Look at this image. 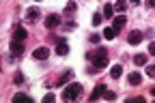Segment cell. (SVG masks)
Returning a JSON list of instances; mask_svg holds the SVG:
<instances>
[{
    "label": "cell",
    "instance_id": "obj_1",
    "mask_svg": "<svg viewBox=\"0 0 155 103\" xmlns=\"http://www.w3.org/2000/svg\"><path fill=\"white\" fill-rule=\"evenodd\" d=\"M86 60H91L93 67L99 71V69H106L108 67V50L99 47V50H93V52H86Z\"/></svg>",
    "mask_w": 155,
    "mask_h": 103
},
{
    "label": "cell",
    "instance_id": "obj_2",
    "mask_svg": "<svg viewBox=\"0 0 155 103\" xmlns=\"http://www.w3.org/2000/svg\"><path fill=\"white\" fill-rule=\"evenodd\" d=\"M80 95H82V84H78V82H73L71 86H67V88L63 90V99H65V101H75Z\"/></svg>",
    "mask_w": 155,
    "mask_h": 103
},
{
    "label": "cell",
    "instance_id": "obj_3",
    "mask_svg": "<svg viewBox=\"0 0 155 103\" xmlns=\"http://www.w3.org/2000/svg\"><path fill=\"white\" fill-rule=\"evenodd\" d=\"M56 54L58 56H67L69 54V43L65 39H56Z\"/></svg>",
    "mask_w": 155,
    "mask_h": 103
},
{
    "label": "cell",
    "instance_id": "obj_4",
    "mask_svg": "<svg viewBox=\"0 0 155 103\" xmlns=\"http://www.w3.org/2000/svg\"><path fill=\"white\" fill-rule=\"evenodd\" d=\"M58 24H61V15H58V13H52V15H48V19H45V28H48V30L56 28Z\"/></svg>",
    "mask_w": 155,
    "mask_h": 103
},
{
    "label": "cell",
    "instance_id": "obj_5",
    "mask_svg": "<svg viewBox=\"0 0 155 103\" xmlns=\"http://www.w3.org/2000/svg\"><path fill=\"white\" fill-rule=\"evenodd\" d=\"M140 41H142V32L140 30H131L129 32V37H127V43L129 45H138Z\"/></svg>",
    "mask_w": 155,
    "mask_h": 103
},
{
    "label": "cell",
    "instance_id": "obj_6",
    "mask_svg": "<svg viewBox=\"0 0 155 103\" xmlns=\"http://www.w3.org/2000/svg\"><path fill=\"white\" fill-rule=\"evenodd\" d=\"M39 17H41V11H39L37 7H32V9H28V11H26V19H28L30 24H35Z\"/></svg>",
    "mask_w": 155,
    "mask_h": 103
},
{
    "label": "cell",
    "instance_id": "obj_7",
    "mask_svg": "<svg viewBox=\"0 0 155 103\" xmlns=\"http://www.w3.org/2000/svg\"><path fill=\"white\" fill-rule=\"evenodd\" d=\"M104 92H106V86H104V84H97V86H95V90L91 92V97H88V99H91V101H97L99 97H104Z\"/></svg>",
    "mask_w": 155,
    "mask_h": 103
},
{
    "label": "cell",
    "instance_id": "obj_8",
    "mask_svg": "<svg viewBox=\"0 0 155 103\" xmlns=\"http://www.w3.org/2000/svg\"><path fill=\"white\" fill-rule=\"evenodd\" d=\"M32 56H35V60H45V58L50 56V50H48V47H37V50L32 52Z\"/></svg>",
    "mask_w": 155,
    "mask_h": 103
},
{
    "label": "cell",
    "instance_id": "obj_9",
    "mask_svg": "<svg viewBox=\"0 0 155 103\" xmlns=\"http://www.w3.org/2000/svg\"><path fill=\"white\" fill-rule=\"evenodd\" d=\"M11 52H13V56H19L24 52V45H22V41H17V39H13L11 41Z\"/></svg>",
    "mask_w": 155,
    "mask_h": 103
},
{
    "label": "cell",
    "instance_id": "obj_10",
    "mask_svg": "<svg viewBox=\"0 0 155 103\" xmlns=\"http://www.w3.org/2000/svg\"><path fill=\"white\" fill-rule=\"evenodd\" d=\"M125 24H127V19H125L123 15H119V17H114V26H112V28L119 32V30H123V28H125Z\"/></svg>",
    "mask_w": 155,
    "mask_h": 103
},
{
    "label": "cell",
    "instance_id": "obj_11",
    "mask_svg": "<svg viewBox=\"0 0 155 103\" xmlns=\"http://www.w3.org/2000/svg\"><path fill=\"white\" fill-rule=\"evenodd\" d=\"M121 75H123V67H121V65H114V67L110 69V77H112V79H119Z\"/></svg>",
    "mask_w": 155,
    "mask_h": 103
},
{
    "label": "cell",
    "instance_id": "obj_12",
    "mask_svg": "<svg viewBox=\"0 0 155 103\" xmlns=\"http://www.w3.org/2000/svg\"><path fill=\"white\" fill-rule=\"evenodd\" d=\"M71 77H73V71H71V69H69V71H65V73L61 75V79H58V86H65Z\"/></svg>",
    "mask_w": 155,
    "mask_h": 103
},
{
    "label": "cell",
    "instance_id": "obj_13",
    "mask_svg": "<svg viewBox=\"0 0 155 103\" xmlns=\"http://www.w3.org/2000/svg\"><path fill=\"white\" fill-rule=\"evenodd\" d=\"M26 37H28V32H26L24 28H15V30H13V39H17V41H24Z\"/></svg>",
    "mask_w": 155,
    "mask_h": 103
},
{
    "label": "cell",
    "instance_id": "obj_14",
    "mask_svg": "<svg viewBox=\"0 0 155 103\" xmlns=\"http://www.w3.org/2000/svg\"><path fill=\"white\" fill-rule=\"evenodd\" d=\"M127 79H129V84H131V86H138L140 82H142V75H140V73H129Z\"/></svg>",
    "mask_w": 155,
    "mask_h": 103
},
{
    "label": "cell",
    "instance_id": "obj_15",
    "mask_svg": "<svg viewBox=\"0 0 155 103\" xmlns=\"http://www.w3.org/2000/svg\"><path fill=\"white\" fill-rule=\"evenodd\" d=\"M134 65H136V67L147 65V56H144V54H136V56H134Z\"/></svg>",
    "mask_w": 155,
    "mask_h": 103
},
{
    "label": "cell",
    "instance_id": "obj_16",
    "mask_svg": "<svg viewBox=\"0 0 155 103\" xmlns=\"http://www.w3.org/2000/svg\"><path fill=\"white\" fill-rule=\"evenodd\" d=\"M114 37H116V30H114L112 26H110V28H104V39H108V41H112Z\"/></svg>",
    "mask_w": 155,
    "mask_h": 103
},
{
    "label": "cell",
    "instance_id": "obj_17",
    "mask_svg": "<svg viewBox=\"0 0 155 103\" xmlns=\"http://www.w3.org/2000/svg\"><path fill=\"white\" fill-rule=\"evenodd\" d=\"M127 9V5L123 2V0H116V5H114V11H119V13H123Z\"/></svg>",
    "mask_w": 155,
    "mask_h": 103
},
{
    "label": "cell",
    "instance_id": "obj_18",
    "mask_svg": "<svg viewBox=\"0 0 155 103\" xmlns=\"http://www.w3.org/2000/svg\"><path fill=\"white\" fill-rule=\"evenodd\" d=\"M104 15H106V17H112V15H114V7H112V5H106V7H104Z\"/></svg>",
    "mask_w": 155,
    "mask_h": 103
},
{
    "label": "cell",
    "instance_id": "obj_19",
    "mask_svg": "<svg viewBox=\"0 0 155 103\" xmlns=\"http://www.w3.org/2000/svg\"><path fill=\"white\" fill-rule=\"evenodd\" d=\"M13 101H30V97H28V95H24V92H17V95L13 97Z\"/></svg>",
    "mask_w": 155,
    "mask_h": 103
},
{
    "label": "cell",
    "instance_id": "obj_20",
    "mask_svg": "<svg viewBox=\"0 0 155 103\" xmlns=\"http://www.w3.org/2000/svg\"><path fill=\"white\" fill-rule=\"evenodd\" d=\"M93 26H101V13H95L93 15Z\"/></svg>",
    "mask_w": 155,
    "mask_h": 103
},
{
    "label": "cell",
    "instance_id": "obj_21",
    "mask_svg": "<svg viewBox=\"0 0 155 103\" xmlns=\"http://www.w3.org/2000/svg\"><path fill=\"white\" fill-rule=\"evenodd\" d=\"M104 97H106L108 101H114V99H116V92H114V90H106V92H104Z\"/></svg>",
    "mask_w": 155,
    "mask_h": 103
},
{
    "label": "cell",
    "instance_id": "obj_22",
    "mask_svg": "<svg viewBox=\"0 0 155 103\" xmlns=\"http://www.w3.org/2000/svg\"><path fill=\"white\" fill-rule=\"evenodd\" d=\"M99 41H101V37H99V34H91V43H93V45H97Z\"/></svg>",
    "mask_w": 155,
    "mask_h": 103
},
{
    "label": "cell",
    "instance_id": "obj_23",
    "mask_svg": "<svg viewBox=\"0 0 155 103\" xmlns=\"http://www.w3.org/2000/svg\"><path fill=\"white\" fill-rule=\"evenodd\" d=\"M13 82H15V84H22V82H24V75H22V73H15Z\"/></svg>",
    "mask_w": 155,
    "mask_h": 103
},
{
    "label": "cell",
    "instance_id": "obj_24",
    "mask_svg": "<svg viewBox=\"0 0 155 103\" xmlns=\"http://www.w3.org/2000/svg\"><path fill=\"white\" fill-rule=\"evenodd\" d=\"M147 75H151V77H155V65H151V67L147 69Z\"/></svg>",
    "mask_w": 155,
    "mask_h": 103
},
{
    "label": "cell",
    "instance_id": "obj_25",
    "mask_svg": "<svg viewBox=\"0 0 155 103\" xmlns=\"http://www.w3.org/2000/svg\"><path fill=\"white\" fill-rule=\"evenodd\" d=\"M65 11H67V13H71V11H75V2H69V5H67V9H65Z\"/></svg>",
    "mask_w": 155,
    "mask_h": 103
},
{
    "label": "cell",
    "instance_id": "obj_26",
    "mask_svg": "<svg viewBox=\"0 0 155 103\" xmlns=\"http://www.w3.org/2000/svg\"><path fill=\"white\" fill-rule=\"evenodd\" d=\"M144 5H147L149 9H155V0H144Z\"/></svg>",
    "mask_w": 155,
    "mask_h": 103
},
{
    "label": "cell",
    "instance_id": "obj_27",
    "mask_svg": "<svg viewBox=\"0 0 155 103\" xmlns=\"http://www.w3.org/2000/svg\"><path fill=\"white\" fill-rule=\"evenodd\" d=\"M149 54H151V56H155V41H153V43L149 45Z\"/></svg>",
    "mask_w": 155,
    "mask_h": 103
},
{
    "label": "cell",
    "instance_id": "obj_28",
    "mask_svg": "<svg viewBox=\"0 0 155 103\" xmlns=\"http://www.w3.org/2000/svg\"><path fill=\"white\" fill-rule=\"evenodd\" d=\"M43 101H45V103H50V101L54 103V95H45V97H43Z\"/></svg>",
    "mask_w": 155,
    "mask_h": 103
},
{
    "label": "cell",
    "instance_id": "obj_29",
    "mask_svg": "<svg viewBox=\"0 0 155 103\" xmlns=\"http://www.w3.org/2000/svg\"><path fill=\"white\" fill-rule=\"evenodd\" d=\"M131 2H134V5H140V2H142V0H131Z\"/></svg>",
    "mask_w": 155,
    "mask_h": 103
},
{
    "label": "cell",
    "instance_id": "obj_30",
    "mask_svg": "<svg viewBox=\"0 0 155 103\" xmlns=\"http://www.w3.org/2000/svg\"><path fill=\"white\" fill-rule=\"evenodd\" d=\"M151 92H153V97H155V86H153V90H151Z\"/></svg>",
    "mask_w": 155,
    "mask_h": 103
}]
</instances>
